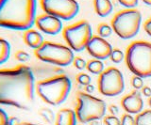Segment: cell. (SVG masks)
<instances>
[{"mask_svg": "<svg viewBox=\"0 0 151 125\" xmlns=\"http://www.w3.org/2000/svg\"><path fill=\"white\" fill-rule=\"evenodd\" d=\"M35 89L30 68L21 65L0 70V104L28 110L34 103Z\"/></svg>", "mask_w": 151, "mask_h": 125, "instance_id": "1", "label": "cell"}, {"mask_svg": "<svg viewBox=\"0 0 151 125\" xmlns=\"http://www.w3.org/2000/svg\"><path fill=\"white\" fill-rule=\"evenodd\" d=\"M37 0H0V27L26 31L35 24Z\"/></svg>", "mask_w": 151, "mask_h": 125, "instance_id": "2", "label": "cell"}, {"mask_svg": "<svg viewBox=\"0 0 151 125\" xmlns=\"http://www.w3.org/2000/svg\"><path fill=\"white\" fill-rule=\"evenodd\" d=\"M72 83L65 75H60L42 80L36 84V92L40 98L50 105L57 106L66 101Z\"/></svg>", "mask_w": 151, "mask_h": 125, "instance_id": "3", "label": "cell"}, {"mask_svg": "<svg viewBox=\"0 0 151 125\" xmlns=\"http://www.w3.org/2000/svg\"><path fill=\"white\" fill-rule=\"evenodd\" d=\"M127 67L134 75L151 77V43L137 40L131 43L125 55Z\"/></svg>", "mask_w": 151, "mask_h": 125, "instance_id": "4", "label": "cell"}, {"mask_svg": "<svg viewBox=\"0 0 151 125\" xmlns=\"http://www.w3.org/2000/svg\"><path fill=\"white\" fill-rule=\"evenodd\" d=\"M142 14L135 9L118 11L111 20V27L115 34L123 40H129L139 33Z\"/></svg>", "mask_w": 151, "mask_h": 125, "instance_id": "5", "label": "cell"}, {"mask_svg": "<svg viewBox=\"0 0 151 125\" xmlns=\"http://www.w3.org/2000/svg\"><path fill=\"white\" fill-rule=\"evenodd\" d=\"M107 105L105 101L86 92L78 94V106L76 108L77 119L81 123L99 120L105 117Z\"/></svg>", "mask_w": 151, "mask_h": 125, "instance_id": "6", "label": "cell"}, {"mask_svg": "<svg viewBox=\"0 0 151 125\" xmlns=\"http://www.w3.org/2000/svg\"><path fill=\"white\" fill-rule=\"evenodd\" d=\"M34 54L42 61L60 67L70 65L75 58L73 50L69 46L52 41H45L40 48L34 50Z\"/></svg>", "mask_w": 151, "mask_h": 125, "instance_id": "7", "label": "cell"}, {"mask_svg": "<svg viewBox=\"0 0 151 125\" xmlns=\"http://www.w3.org/2000/svg\"><path fill=\"white\" fill-rule=\"evenodd\" d=\"M63 36L68 46L76 52L85 50L93 37L91 25L82 20L63 28Z\"/></svg>", "mask_w": 151, "mask_h": 125, "instance_id": "8", "label": "cell"}, {"mask_svg": "<svg viewBox=\"0 0 151 125\" xmlns=\"http://www.w3.org/2000/svg\"><path fill=\"white\" fill-rule=\"evenodd\" d=\"M99 92L107 97L120 95L125 89V80L123 73L115 67H110L99 75L98 81Z\"/></svg>", "mask_w": 151, "mask_h": 125, "instance_id": "9", "label": "cell"}, {"mask_svg": "<svg viewBox=\"0 0 151 125\" xmlns=\"http://www.w3.org/2000/svg\"><path fill=\"white\" fill-rule=\"evenodd\" d=\"M40 4L46 14L63 21L74 19L79 11V4L77 0H40Z\"/></svg>", "mask_w": 151, "mask_h": 125, "instance_id": "10", "label": "cell"}, {"mask_svg": "<svg viewBox=\"0 0 151 125\" xmlns=\"http://www.w3.org/2000/svg\"><path fill=\"white\" fill-rule=\"evenodd\" d=\"M86 50L93 58L105 60L111 57L113 48L108 40L101 38L100 36L96 35L92 37L86 47Z\"/></svg>", "mask_w": 151, "mask_h": 125, "instance_id": "11", "label": "cell"}, {"mask_svg": "<svg viewBox=\"0 0 151 125\" xmlns=\"http://www.w3.org/2000/svg\"><path fill=\"white\" fill-rule=\"evenodd\" d=\"M35 25L38 27V29L42 31V33L50 36L58 35L63 30L61 20L55 16L46 14V13L41 14L36 18Z\"/></svg>", "mask_w": 151, "mask_h": 125, "instance_id": "12", "label": "cell"}, {"mask_svg": "<svg viewBox=\"0 0 151 125\" xmlns=\"http://www.w3.org/2000/svg\"><path fill=\"white\" fill-rule=\"evenodd\" d=\"M121 105L127 114L138 115L144 110L145 104L140 92L138 90H134L121 100Z\"/></svg>", "mask_w": 151, "mask_h": 125, "instance_id": "13", "label": "cell"}, {"mask_svg": "<svg viewBox=\"0 0 151 125\" xmlns=\"http://www.w3.org/2000/svg\"><path fill=\"white\" fill-rule=\"evenodd\" d=\"M23 39L25 43L32 49H38L40 48L42 45V43H45L44 37L40 33L39 31H37L35 29H27L25 31V33L23 35Z\"/></svg>", "mask_w": 151, "mask_h": 125, "instance_id": "14", "label": "cell"}, {"mask_svg": "<svg viewBox=\"0 0 151 125\" xmlns=\"http://www.w3.org/2000/svg\"><path fill=\"white\" fill-rule=\"evenodd\" d=\"M77 115L76 111L70 108L60 109L56 116V125H77Z\"/></svg>", "mask_w": 151, "mask_h": 125, "instance_id": "15", "label": "cell"}, {"mask_svg": "<svg viewBox=\"0 0 151 125\" xmlns=\"http://www.w3.org/2000/svg\"><path fill=\"white\" fill-rule=\"evenodd\" d=\"M93 3L96 14L100 17H107L113 10L111 0H93Z\"/></svg>", "mask_w": 151, "mask_h": 125, "instance_id": "16", "label": "cell"}, {"mask_svg": "<svg viewBox=\"0 0 151 125\" xmlns=\"http://www.w3.org/2000/svg\"><path fill=\"white\" fill-rule=\"evenodd\" d=\"M9 55H11V44L7 40L0 37V64L7 62Z\"/></svg>", "mask_w": 151, "mask_h": 125, "instance_id": "17", "label": "cell"}, {"mask_svg": "<svg viewBox=\"0 0 151 125\" xmlns=\"http://www.w3.org/2000/svg\"><path fill=\"white\" fill-rule=\"evenodd\" d=\"M86 69L88 72L93 73V75H101L104 71V63L102 60L99 59H91L87 62V67Z\"/></svg>", "mask_w": 151, "mask_h": 125, "instance_id": "18", "label": "cell"}, {"mask_svg": "<svg viewBox=\"0 0 151 125\" xmlns=\"http://www.w3.org/2000/svg\"><path fill=\"white\" fill-rule=\"evenodd\" d=\"M136 125H151V110L145 109L139 113L135 118Z\"/></svg>", "mask_w": 151, "mask_h": 125, "instance_id": "19", "label": "cell"}, {"mask_svg": "<svg viewBox=\"0 0 151 125\" xmlns=\"http://www.w3.org/2000/svg\"><path fill=\"white\" fill-rule=\"evenodd\" d=\"M39 115L42 118V119L46 121L47 123H53L55 120H56V117H55V114L54 112L49 108H42L39 111Z\"/></svg>", "mask_w": 151, "mask_h": 125, "instance_id": "20", "label": "cell"}, {"mask_svg": "<svg viewBox=\"0 0 151 125\" xmlns=\"http://www.w3.org/2000/svg\"><path fill=\"white\" fill-rule=\"evenodd\" d=\"M112 27L109 26L108 24H100L97 26V33L98 36H100L101 38H108L112 34Z\"/></svg>", "mask_w": 151, "mask_h": 125, "instance_id": "21", "label": "cell"}, {"mask_svg": "<svg viewBox=\"0 0 151 125\" xmlns=\"http://www.w3.org/2000/svg\"><path fill=\"white\" fill-rule=\"evenodd\" d=\"M111 60L115 64H119L121 63L123 60L125 59V54L123 53V51L120 50V49H113L112 52H111V55L110 57Z\"/></svg>", "mask_w": 151, "mask_h": 125, "instance_id": "22", "label": "cell"}, {"mask_svg": "<svg viewBox=\"0 0 151 125\" xmlns=\"http://www.w3.org/2000/svg\"><path fill=\"white\" fill-rule=\"evenodd\" d=\"M77 81L79 85H81V86H84V87H86L88 85L91 84V82H92V78L90 75H88L87 73H79V75L77 76Z\"/></svg>", "mask_w": 151, "mask_h": 125, "instance_id": "23", "label": "cell"}, {"mask_svg": "<svg viewBox=\"0 0 151 125\" xmlns=\"http://www.w3.org/2000/svg\"><path fill=\"white\" fill-rule=\"evenodd\" d=\"M73 64H74L75 68H77L79 71H82L84 69H86V67H87V62L80 57H75V58L73 60Z\"/></svg>", "mask_w": 151, "mask_h": 125, "instance_id": "24", "label": "cell"}, {"mask_svg": "<svg viewBox=\"0 0 151 125\" xmlns=\"http://www.w3.org/2000/svg\"><path fill=\"white\" fill-rule=\"evenodd\" d=\"M131 85H132V87H133L136 90H139L141 89H143V87H144V80H143V78L140 77V76L134 75L133 77L131 78Z\"/></svg>", "mask_w": 151, "mask_h": 125, "instance_id": "25", "label": "cell"}, {"mask_svg": "<svg viewBox=\"0 0 151 125\" xmlns=\"http://www.w3.org/2000/svg\"><path fill=\"white\" fill-rule=\"evenodd\" d=\"M15 58H16V60H18V61L24 63V62H27V61L29 60L30 55L28 53H27L26 51L19 50L15 53Z\"/></svg>", "mask_w": 151, "mask_h": 125, "instance_id": "26", "label": "cell"}, {"mask_svg": "<svg viewBox=\"0 0 151 125\" xmlns=\"http://www.w3.org/2000/svg\"><path fill=\"white\" fill-rule=\"evenodd\" d=\"M104 122L106 125H121V119L117 118L116 116H106L104 119Z\"/></svg>", "mask_w": 151, "mask_h": 125, "instance_id": "27", "label": "cell"}, {"mask_svg": "<svg viewBox=\"0 0 151 125\" xmlns=\"http://www.w3.org/2000/svg\"><path fill=\"white\" fill-rule=\"evenodd\" d=\"M120 5L127 9H134L139 3V0H117Z\"/></svg>", "mask_w": 151, "mask_h": 125, "instance_id": "28", "label": "cell"}, {"mask_svg": "<svg viewBox=\"0 0 151 125\" xmlns=\"http://www.w3.org/2000/svg\"><path fill=\"white\" fill-rule=\"evenodd\" d=\"M121 125H136L135 118L132 117V115L127 113L123 115V117L121 119Z\"/></svg>", "mask_w": 151, "mask_h": 125, "instance_id": "29", "label": "cell"}, {"mask_svg": "<svg viewBox=\"0 0 151 125\" xmlns=\"http://www.w3.org/2000/svg\"><path fill=\"white\" fill-rule=\"evenodd\" d=\"M9 116L3 109L0 108V125H7L9 120Z\"/></svg>", "mask_w": 151, "mask_h": 125, "instance_id": "30", "label": "cell"}, {"mask_svg": "<svg viewBox=\"0 0 151 125\" xmlns=\"http://www.w3.org/2000/svg\"><path fill=\"white\" fill-rule=\"evenodd\" d=\"M144 28H145V31L146 32V33H147V35L151 37V16L145 23Z\"/></svg>", "mask_w": 151, "mask_h": 125, "instance_id": "31", "label": "cell"}, {"mask_svg": "<svg viewBox=\"0 0 151 125\" xmlns=\"http://www.w3.org/2000/svg\"><path fill=\"white\" fill-rule=\"evenodd\" d=\"M7 125H21V122L16 117H9Z\"/></svg>", "mask_w": 151, "mask_h": 125, "instance_id": "32", "label": "cell"}, {"mask_svg": "<svg viewBox=\"0 0 151 125\" xmlns=\"http://www.w3.org/2000/svg\"><path fill=\"white\" fill-rule=\"evenodd\" d=\"M142 92L145 97H151V89L147 86H144V87L142 89Z\"/></svg>", "mask_w": 151, "mask_h": 125, "instance_id": "33", "label": "cell"}, {"mask_svg": "<svg viewBox=\"0 0 151 125\" xmlns=\"http://www.w3.org/2000/svg\"><path fill=\"white\" fill-rule=\"evenodd\" d=\"M109 111H110L111 114L113 115V116H115V114H117L118 112H119V110H118V107H117L116 105H114V104H112V105L110 106V107H109Z\"/></svg>", "mask_w": 151, "mask_h": 125, "instance_id": "34", "label": "cell"}, {"mask_svg": "<svg viewBox=\"0 0 151 125\" xmlns=\"http://www.w3.org/2000/svg\"><path fill=\"white\" fill-rule=\"evenodd\" d=\"M93 90H94V87L93 85H91V84L85 87V91H86V93L91 94L92 92H93Z\"/></svg>", "mask_w": 151, "mask_h": 125, "instance_id": "35", "label": "cell"}, {"mask_svg": "<svg viewBox=\"0 0 151 125\" xmlns=\"http://www.w3.org/2000/svg\"><path fill=\"white\" fill-rule=\"evenodd\" d=\"M145 5H147V6H151V0H142Z\"/></svg>", "mask_w": 151, "mask_h": 125, "instance_id": "36", "label": "cell"}, {"mask_svg": "<svg viewBox=\"0 0 151 125\" xmlns=\"http://www.w3.org/2000/svg\"><path fill=\"white\" fill-rule=\"evenodd\" d=\"M21 125H38V124L30 123V122H23V123H21Z\"/></svg>", "mask_w": 151, "mask_h": 125, "instance_id": "37", "label": "cell"}, {"mask_svg": "<svg viewBox=\"0 0 151 125\" xmlns=\"http://www.w3.org/2000/svg\"><path fill=\"white\" fill-rule=\"evenodd\" d=\"M148 104H149V106H150V107H151V97H150V98H149V101H148Z\"/></svg>", "mask_w": 151, "mask_h": 125, "instance_id": "38", "label": "cell"}]
</instances>
